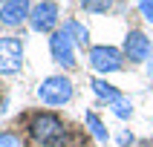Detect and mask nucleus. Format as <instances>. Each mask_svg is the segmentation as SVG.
I'll use <instances>...</instances> for the list:
<instances>
[{"label": "nucleus", "mask_w": 153, "mask_h": 147, "mask_svg": "<svg viewBox=\"0 0 153 147\" xmlns=\"http://www.w3.org/2000/svg\"><path fill=\"white\" fill-rule=\"evenodd\" d=\"M26 133L38 147H61L67 141V124L58 112L52 110H38L29 115V124H26Z\"/></svg>", "instance_id": "nucleus-1"}, {"label": "nucleus", "mask_w": 153, "mask_h": 147, "mask_svg": "<svg viewBox=\"0 0 153 147\" xmlns=\"http://www.w3.org/2000/svg\"><path fill=\"white\" fill-rule=\"evenodd\" d=\"M72 95H75V86H72L69 75H46L38 86V98L46 107H64L72 101Z\"/></svg>", "instance_id": "nucleus-2"}, {"label": "nucleus", "mask_w": 153, "mask_h": 147, "mask_svg": "<svg viewBox=\"0 0 153 147\" xmlns=\"http://www.w3.org/2000/svg\"><path fill=\"white\" fill-rule=\"evenodd\" d=\"M124 52L119 49V46H110V43H98V46H90V52H87V64H90V69H95V72H101V75H110V72H119L121 66H124Z\"/></svg>", "instance_id": "nucleus-3"}, {"label": "nucleus", "mask_w": 153, "mask_h": 147, "mask_svg": "<svg viewBox=\"0 0 153 147\" xmlns=\"http://www.w3.org/2000/svg\"><path fill=\"white\" fill-rule=\"evenodd\" d=\"M23 69V41L15 35L0 38V75H17Z\"/></svg>", "instance_id": "nucleus-4"}, {"label": "nucleus", "mask_w": 153, "mask_h": 147, "mask_svg": "<svg viewBox=\"0 0 153 147\" xmlns=\"http://www.w3.org/2000/svg\"><path fill=\"white\" fill-rule=\"evenodd\" d=\"M61 20V6L55 0H41V3H35L32 12H29V26H32L35 32H55V26Z\"/></svg>", "instance_id": "nucleus-5"}, {"label": "nucleus", "mask_w": 153, "mask_h": 147, "mask_svg": "<svg viewBox=\"0 0 153 147\" xmlns=\"http://www.w3.org/2000/svg\"><path fill=\"white\" fill-rule=\"evenodd\" d=\"M49 55L52 61L58 64V66L64 69H75V43H72V38H69L64 29H55V32L49 35Z\"/></svg>", "instance_id": "nucleus-6"}, {"label": "nucleus", "mask_w": 153, "mask_h": 147, "mask_svg": "<svg viewBox=\"0 0 153 147\" xmlns=\"http://www.w3.org/2000/svg\"><path fill=\"white\" fill-rule=\"evenodd\" d=\"M121 52H124V58L130 64H147L153 55V43L145 32H139V29H130L124 35V43H121Z\"/></svg>", "instance_id": "nucleus-7"}, {"label": "nucleus", "mask_w": 153, "mask_h": 147, "mask_svg": "<svg viewBox=\"0 0 153 147\" xmlns=\"http://www.w3.org/2000/svg\"><path fill=\"white\" fill-rule=\"evenodd\" d=\"M32 3L29 0H6L0 6V23L3 26H20L23 20H29Z\"/></svg>", "instance_id": "nucleus-8"}, {"label": "nucleus", "mask_w": 153, "mask_h": 147, "mask_svg": "<svg viewBox=\"0 0 153 147\" xmlns=\"http://www.w3.org/2000/svg\"><path fill=\"white\" fill-rule=\"evenodd\" d=\"M61 29L72 38V43H75V46H87V43H90V29H87L84 23L72 20V17H69V20H64V23H61Z\"/></svg>", "instance_id": "nucleus-9"}, {"label": "nucleus", "mask_w": 153, "mask_h": 147, "mask_svg": "<svg viewBox=\"0 0 153 147\" xmlns=\"http://www.w3.org/2000/svg\"><path fill=\"white\" fill-rule=\"evenodd\" d=\"M90 86H93V92L98 95L101 101H107V104H113V101H119V98H121V92H119L113 84H107L104 78H93V81H90Z\"/></svg>", "instance_id": "nucleus-10"}, {"label": "nucleus", "mask_w": 153, "mask_h": 147, "mask_svg": "<svg viewBox=\"0 0 153 147\" xmlns=\"http://www.w3.org/2000/svg\"><path fill=\"white\" fill-rule=\"evenodd\" d=\"M84 124H87V130H90L98 141H107V138H110V133H107V127H104V121L98 118L95 112H84Z\"/></svg>", "instance_id": "nucleus-11"}, {"label": "nucleus", "mask_w": 153, "mask_h": 147, "mask_svg": "<svg viewBox=\"0 0 153 147\" xmlns=\"http://www.w3.org/2000/svg\"><path fill=\"white\" fill-rule=\"evenodd\" d=\"M107 107H110V112L116 115V118H121V121H127L130 115H133V101H130V98H124V95H121L119 101L107 104Z\"/></svg>", "instance_id": "nucleus-12"}, {"label": "nucleus", "mask_w": 153, "mask_h": 147, "mask_svg": "<svg viewBox=\"0 0 153 147\" xmlns=\"http://www.w3.org/2000/svg\"><path fill=\"white\" fill-rule=\"evenodd\" d=\"M81 9L87 15H107L113 9V0H81Z\"/></svg>", "instance_id": "nucleus-13"}, {"label": "nucleus", "mask_w": 153, "mask_h": 147, "mask_svg": "<svg viewBox=\"0 0 153 147\" xmlns=\"http://www.w3.org/2000/svg\"><path fill=\"white\" fill-rule=\"evenodd\" d=\"M0 147H26L23 136L15 133V130H0Z\"/></svg>", "instance_id": "nucleus-14"}, {"label": "nucleus", "mask_w": 153, "mask_h": 147, "mask_svg": "<svg viewBox=\"0 0 153 147\" xmlns=\"http://www.w3.org/2000/svg\"><path fill=\"white\" fill-rule=\"evenodd\" d=\"M139 12H142L145 20H150V23H153V0H139Z\"/></svg>", "instance_id": "nucleus-15"}, {"label": "nucleus", "mask_w": 153, "mask_h": 147, "mask_svg": "<svg viewBox=\"0 0 153 147\" xmlns=\"http://www.w3.org/2000/svg\"><path fill=\"white\" fill-rule=\"evenodd\" d=\"M119 144H133V133H124V136L119 138Z\"/></svg>", "instance_id": "nucleus-16"}, {"label": "nucleus", "mask_w": 153, "mask_h": 147, "mask_svg": "<svg viewBox=\"0 0 153 147\" xmlns=\"http://www.w3.org/2000/svg\"><path fill=\"white\" fill-rule=\"evenodd\" d=\"M147 75L153 78V55H150V61H147Z\"/></svg>", "instance_id": "nucleus-17"}, {"label": "nucleus", "mask_w": 153, "mask_h": 147, "mask_svg": "<svg viewBox=\"0 0 153 147\" xmlns=\"http://www.w3.org/2000/svg\"><path fill=\"white\" fill-rule=\"evenodd\" d=\"M3 3H6V0H3Z\"/></svg>", "instance_id": "nucleus-18"}]
</instances>
